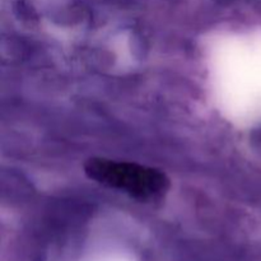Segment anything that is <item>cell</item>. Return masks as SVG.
<instances>
[{
    "label": "cell",
    "mask_w": 261,
    "mask_h": 261,
    "mask_svg": "<svg viewBox=\"0 0 261 261\" xmlns=\"http://www.w3.org/2000/svg\"><path fill=\"white\" fill-rule=\"evenodd\" d=\"M84 172L99 185L142 203L161 200L170 189V178L163 171L126 161L93 157L86 162Z\"/></svg>",
    "instance_id": "cell-1"
}]
</instances>
